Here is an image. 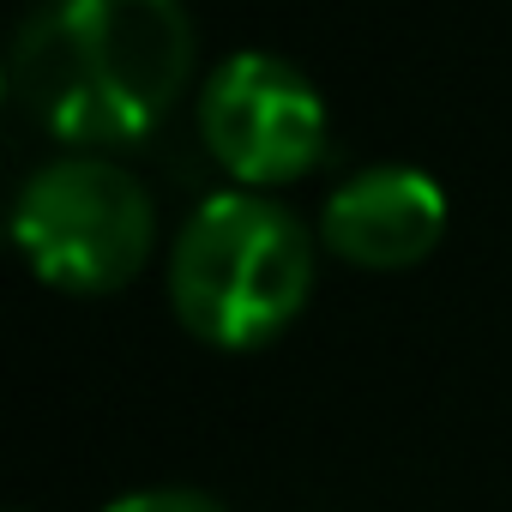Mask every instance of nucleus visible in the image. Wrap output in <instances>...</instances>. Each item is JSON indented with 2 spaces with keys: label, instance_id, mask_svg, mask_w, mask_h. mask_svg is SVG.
I'll return each instance as SVG.
<instances>
[{
  "label": "nucleus",
  "instance_id": "obj_1",
  "mask_svg": "<svg viewBox=\"0 0 512 512\" xmlns=\"http://www.w3.org/2000/svg\"><path fill=\"white\" fill-rule=\"evenodd\" d=\"M193 61L187 0H37L7 55V91L43 139L121 151L175 115Z\"/></svg>",
  "mask_w": 512,
  "mask_h": 512
},
{
  "label": "nucleus",
  "instance_id": "obj_7",
  "mask_svg": "<svg viewBox=\"0 0 512 512\" xmlns=\"http://www.w3.org/2000/svg\"><path fill=\"white\" fill-rule=\"evenodd\" d=\"M13 512H25V506H13Z\"/></svg>",
  "mask_w": 512,
  "mask_h": 512
},
{
  "label": "nucleus",
  "instance_id": "obj_6",
  "mask_svg": "<svg viewBox=\"0 0 512 512\" xmlns=\"http://www.w3.org/2000/svg\"><path fill=\"white\" fill-rule=\"evenodd\" d=\"M103 512H223V506L199 488H133V494L109 500Z\"/></svg>",
  "mask_w": 512,
  "mask_h": 512
},
{
  "label": "nucleus",
  "instance_id": "obj_5",
  "mask_svg": "<svg viewBox=\"0 0 512 512\" xmlns=\"http://www.w3.org/2000/svg\"><path fill=\"white\" fill-rule=\"evenodd\" d=\"M446 235V187L416 163H368L320 205V247L356 272H410Z\"/></svg>",
  "mask_w": 512,
  "mask_h": 512
},
{
  "label": "nucleus",
  "instance_id": "obj_2",
  "mask_svg": "<svg viewBox=\"0 0 512 512\" xmlns=\"http://www.w3.org/2000/svg\"><path fill=\"white\" fill-rule=\"evenodd\" d=\"M320 235L272 193L229 187L187 211L169 241V314L211 350H266L314 296Z\"/></svg>",
  "mask_w": 512,
  "mask_h": 512
},
{
  "label": "nucleus",
  "instance_id": "obj_3",
  "mask_svg": "<svg viewBox=\"0 0 512 512\" xmlns=\"http://www.w3.org/2000/svg\"><path fill=\"white\" fill-rule=\"evenodd\" d=\"M13 241L37 284L61 296H115L151 260L157 205L109 151H67L25 175L13 199Z\"/></svg>",
  "mask_w": 512,
  "mask_h": 512
},
{
  "label": "nucleus",
  "instance_id": "obj_4",
  "mask_svg": "<svg viewBox=\"0 0 512 512\" xmlns=\"http://www.w3.org/2000/svg\"><path fill=\"white\" fill-rule=\"evenodd\" d=\"M193 121H199L205 157L235 187H253V193H278L314 175L332 145L326 97L296 61L272 49H241L217 61L211 79L199 85Z\"/></svg>",
  "mask_w": 512,
  "mask_h": 512
}]
</instances>
